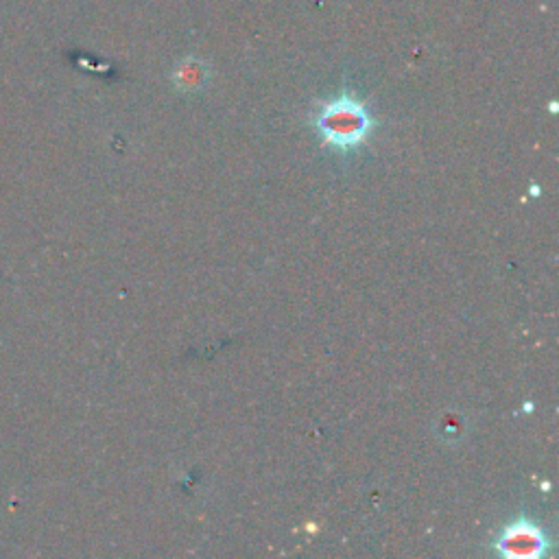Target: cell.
I'll use <instances>...</instances> for the list:
<instances>
[{
    "instance_id": "3957f363",
    "label": "cell",
    "mask_w": 559,
    "mask_h": 559,
    "mask_svg": "<svg viewBox=\"0 0 559 559\" xmlns=\"http://www.w3.org/2000/svg\"><path fill=\"white\" fill-rule=\"evenodd\" d=\"M208 75H210V70L204 62H199V59H186V62L177 66L173 81L180 90L195 92L201 86H206Z\"/></svg>"
},
{
    "instance_id": "7a4b0ae2",
    "label": "cell",
    "mask_w": 559,
    "mask_h": 559,
    "mask_svg": "<svg viewBox=\"0 0 559 559\" xmlns=\"http://www.w3.org/2000/svg\"><path fill=\"white\" fill-rule=\"evenodd\" d=\"M494 551L509 559H540L549 555L551 538L538 522L522 516L501 529L494 540Z\"/></svg>"
},
{
    "instance_id": "6da1fadb",
    "label": "cell",
    "mask_w": 559,
    "mask_h": 559,
    "mask_svg": "<svg viewBox=\"0 0 559 559\" xmlns=\"http://www.w3.org/2000/svg\"><path fill=\"white\" fill-rule=\"evenodd\" d=\"M315 127L330 147L352 151L361 147L367 136L372 134L374 118L361 101L343 92L341 97L321 105L315 118Z\"/></svg>"
}]
</instances>
